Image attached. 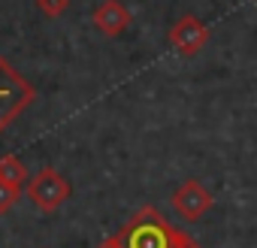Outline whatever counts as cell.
Wrapping results in <instances>:
<instances>
[{
    "label": "cell",
    "instance_id": "obj_3",
    "mask_svg": "<svg viewBox=\"0 0 257 248\" xmlns=\"http://www.w3.org/2000/svg\"><path fill=\"white\" fill-rule=\"evenodd\" d=\"M25 191H28V200H31L40 212H46V215L58 212V209L70 200V194H73L70 182H67L55 167H43L37 176H31Z\"/></svg>",
    "mask_w": 257,
    "mask_h": 248
},
{
    "label": "cell",
    "instance_id": "obj_6",
    "mask_svg": "<svg viewBox=\"0 0 257 248\" xmlns=\"http://www.w3.org/2000/svg\"><path fill=\"white\" fill-rule=\"evenodd\" d=\"M91 22L94 28L103 34V37H121L127 28H131V10H127L121 0H103V4H97V10L91 13Z\"/></svg>",
    "mask_w": 257,
    "mask_h": 248
},
{
    "label": "cell",
    "instance_id": "obj_9",
    "mask_svg": "<svg viewBox=\"0 0 257 248\" xmlns=\"http://www.w3.org/2000/svg\"><path fill=\"white\" fill-rule=\"evenodd\" d=\"M67 7H70V0H37V10L49 19H58Z\"/></svg>",
    "mask_w": 257,
    "mask_h": 248
},
{
    "label": "cell",
    "instance_id": "obj_1",
    "mask_svg": "<svg viewBox=\"0 0 257 248\" xmlns=\"http://www.w3.org/2000/svg\"><path fill=\"white\" fill-rule=\"evenodd\" d=\"M173 230L176 227L161 215V209L143 206L127 218V224L115 233V239L121 248H170Z\"/></svg>",
    "mask_w": 257,
    "mask_h": 248
},
{
    "label": "cell",
    "instance_id": "obj_4",
    "mask_svg": "<svg viewBox=\"0 0 257 248\" xmlns=\"http://www.w3.org/2000/svg\"><path fill=\"white\" fill-rule=\"evenodd\" d=\"M170 206L176 209V215H182L185 221H200L212 206H215V197H212V191L203 185V182H197V179H185L176 191H173V197H170Z\"/></svg>",
    "mask_w": 257,
    "mask_h": 248
},
{
    "label": "cell",
    "instance_id": "obj_2",
    "mask_svg": "<svg viewBox=\"0 0 257 248\" xmlns=\"http://www.w3.org/2000/svg\"><path fill=\"white\" fill-rule=\"evenodd\" d=\"M34 97H37L34 85L0 55V134L34 103Z\"/></svg>",
    "mask_w": 257,
    "mask_h": 248
},
{
    "label": "cell",
    "instance_id": "obj_5",
    "mask_svg": "<svg viewBox=\"0 0 257 248\" xmlns=\"http://www.w3.org/2000/svg\"><path fill=\"white\" fill-rule=\"evenodd\" d=\"M167 40H170V46H173L182 58H194V55H200L203 46L209 43V28H206L197 16H182V19L170 28Z\"/></svg>",
    "mask_w": 257,
    "mask_h": 248
},
{
    "label": "cell",
    "instance_id": "obj_11",
    "mask_svg": "<svg viewBox=\"0 0 257 248\" xmlns=\"http://www.w3.org/2000/svg\"><path fill=\"white\" fill-rule=\"evenodd\" d=\"M97 248H121V245H118V239H115V236H109V239H103Z\"/></svg>",
    "mask_w": 257,
    "mask_h": 248
},
{
    "label": "cell",
    "instance_id": "obj_7",
    "mask_svg": "<svg viewBox=\"0 0 257 248\" xmlns=\"http://www.w3.org/2000/svg\"><path fill=\"white\" fill-rule=\"evenodd\" d=\"M28 179H31V173L22 164V158H16V155H4V158H0V182H7L13 188H25Z\"/></svg>",
    "mask_w": 257,
    "mask_h": 248
},
{
    "label": "cell",
    "instance_id": "obj_8",
    "mask_svg": "<svg viewBox=\"0 0 257 248\" xmlns=\"http://www.w3.org/2000/svg\"><path fill=\"white\" fill-rule=\"evenodd\" d=\"M19 197H22V188H13L7 182H0V215H7L19 203Z\"/></svg>",
    "mask_w": 257,
    "mask_h": 248
},
{
    "label": "cell",
    "instance_id": "obj_10",
    "mask_svg": "<svg viewBox=\"0 0 257 248\" xmlns=\"http://www.w3.org/2000/svg\"><path fill=\"white\" fill-rule=\"evenodd\" d=\"M170 248H203L191 233H185V230H173V239H170Z\"/></svg>",
    "mask_w": 257,
    "mask_h": 248
}]
</instances>
